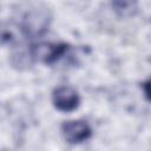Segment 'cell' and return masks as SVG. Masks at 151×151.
Returning <instances> with one entry per match:
<instances>
[{"mask_svg":"<svg viewBox=\"0 0 151 151\" xmlns=\"http://www.w3.org/2000/svg\"><path fill=\"white\" fill-rule=\"evenodd\" d=\"M52 101L57 110L61 112H71L80 104L78 92L71 86H59L52 93Z\"/></svg>","mask_w":151,"mask_h":151,"instance_id":"7a4b0ae2","label":"cell"},{"mask_svg":"<svg viewBox=\"0 0 151 151\" xmlns=\"http://www.w3.org/2000/svg\"><path fill=\"white\" fill-rule=\"evenodd\" d=\"M61 133L65 140L70 144L85 142L91 137L92 130L85 120H67L61 125Z\"/></svg>","mask_w":151,"mask_h":151,"instance_id":"3957f363","label":"cell"},{"mask_svg":"<svg viewBox=\"0 0 151 151\" xmlns=\"http://www.w3.org/2000/svg\"><path fill=\"white\" fill-rule=\"evenodd\" d=\"M67 50L68 46L66 44H53V42L42 41L32 46L31 55L32 58L44 64H53L60 57H63Z\"/></svg>","mask_w":151,"mask_h":151,"instance_id":"6da1fadb","label":"cell"},{"mask_svg":"<svg viewBox=\"0 0 151 151\" xmlns=\"http://www.w3.org/2000/svg\"><path fill=\"white\" fill-rule=\"evenodd\" d=\"M114 13L120 18H129L137 13L138 1L137 0H111Z\"/></svg>","mask_w":151,"mask_h":151,"instance_id":"277c9868","label":"cell"}]
</instances>
